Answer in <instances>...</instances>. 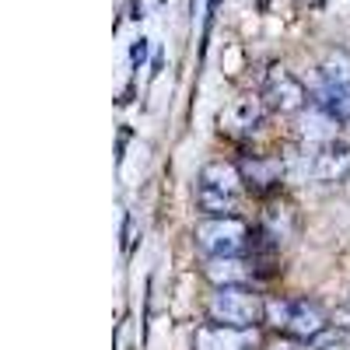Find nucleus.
Listing matches in <instances>:
<instances>
[{
	"label": "nucleus",
	"mask_w": 350,
	"mask_h": 350,
	"mask_svg": "<svg viewBox=\"0 0 350 350\" xmlns=\"http://www.w3.org/2000/svg\"><path fill=\"white\" fill-rule=\"evenodd\" d=\"M262 98H239L235 105H231L228 112H224V123L231 126V130H256V123L262 120Z\"/></svg>",
	"instance_id": "nucleus-12"
},
{
	"label": "nucleus",
	"mask_w": 350,
	"mask_h": 350,
	"mask_svg": "<svg viewBox=\"0 0 350 350\" xmlns=\"http://www.w3.org/2000/svg\"><path fill=\"white\" fill-rule=\"evenodd\" d=\"M259 98H262V105H267L270 112H280V116L301 112V109L312 102V95L305 92V84L291 74L287 67H270L267 81H262Z\"/></svg>",
	"instance_id": "nucleus-3"
},
{
	"label": "nucleus",
	"mask_w": 350,
	"mask_h": 350,
	"mask_svg": "<svg viewBox=\"0 0 350 350\" xmlns=\"http://www.w3.org/2000/svg\"><path fill=\"white\" fill-rule=\"evenodd\" d=\"M196 211H203L207 217H239V214H235V211H239V200L196 183Z\"/></svg>",
	"instance_id": "nucleus-11"
},
{
	"label": "nucleus",
	"mask_w": 350,
	"mask_h": 350,
	"mask_svg": "<svg viewBox=\"0 0 350 350\" xmlns=\"http://www.w3.org/2000/svg\"><path fill=\"white\" fill-rule=\"evenodd\" d=\"M329 326H333V319H329L323 308H319L315 301H308V298H295V312H291L287 336H298V340L312 343L315 336H323Z\"/></svg>",
	"instance_id": "nucleus-9"
},
{
	"label": "nucleus",
	"mask_w": 350,
	"mask_h": 350,
	"mask_svg": "<svg viewBox=\"0 0 350 350\" xmlns=\"http://www.w3.org/2000/svg\"><path fill=\"white\" fill-rule=\"evenodd\" d=\"M239 172H242V183L245 189L259 193V196H267L280 186L284 179V165L280 158H242L239 161Z\"/></svg>",
	"instance_id": "nucleus-8"
},
{
	"label": "nucleus",
	"mask_w": 350,
	"mask_h": 350,
	"mask_svg": "<svg viewBox=\"0 0 350 350\" xmlns=\"http://www.w3.org/2000/svg\"><path fill=\"white\" fill-rule=\"evenodd\" d=\"M252 231L242 217H207L196 224V245L207 259L217 256H245V249L252 245Z\"/></svg>",
	"instance_id": "nucleus-2"
},
{
	"label": "nucleus",
	"mask_w": 350,
	"mask_h": 350,
	"mask_svg": "<svg viewBox=\"0 0 350 350\" xmlns=\"http://www.w3.org/2000/svg\"><path fill=\"white\" fill-rule=\"evenodd\" d=\"M256 343L252 329H235L221 323H203L193 329V350H249Z\"/></svg>",
	"instance_id": "nucleus-4"
},
{
	"label": "nucleus",
	"mask_w": 350,
	"mask_h": 350,
	"mask_svg": "<svg viewBox=\"0 0 350 350\" xmlns=\"http://www.w3.org/2000/svg\"><path fill=\"white\" fill-rule=\"evenodd\" d=\"M329 319H333V326H336V329H350V305L336 308V312H333Z\"/></svg>",
	"instance_id": "nucleus-17"
},
{
	"label": "nucleus",
	"mask_w": 350,
	"mask_h": 350,
	"mask_svg": "<svg viewBox=\"0 0 350 350\" xmlns=\"http://www.w3.org/2000/svg\"><path fill=\"white\" fill-rule=\"evenodd\" d=\"M308 172H312L315 183H347L350 179V148L343 140L323 144V148L315 151Z\"/></svg>",
	"instance_id": "nucleus-5"
},
{
	"label": "nucleus",
	"mask_w": 350,
	"mask_h": 350,
	"mask_svg": "<svg viewBox=\"0 0 350 350\" xmlns=\"http://www.w3.org/2000/svg\"><path fill=\"white\" fill-rule=\"evenodd\" d=\"M211 323L235 326V329H256L267 315V298L256 295L249 284L242 287H214V295L207 301Z\"/></svg>",
	"instance_id": "nucleus-1"
},
{
	"label": "nucleus",
	"mask_w": 350,
	"mask_h": 350,
	"mask_svg": "<svg viewBox=\"0 0 350 350\" xmlns=\"http://www.w3.org/2000/svg\"><path fill=\"white\" fill-rule=\"evenodd\" d=\"M308 95H312V105L323 109L326 116H333L336 123H350V84H336V81H326L319 74Z\"/></svg>",
	"instance_id": "nucleus-7"
},
{
	"label": "nucleus",
	"mask_w": 350,
	"mask_h": 350,
	"mask_svg": "<svg viewBox=\"0 0 350 350\" xmlns=\"http://www.w3.org/2000/svg\"><path fill=\"white\" fill-rule=\"evenodd\" d=\"M312 343H305V340H298V336H291V340H273L267 350H308Z\"/></svg>",
	"instance_id": "nucleus-16"
},
{
	"label": "nucleus",
	"mask_w": 350,
	"mask_h": 350,
	"mask_svg": "<svg viewBox=\"0 0 350 350\" xmlns=\"http://www.w3.org/2000/svg\"><path fill=\"white\" fill-rule=\"evenodd\" d=\"M203 277L214 287H242L256 277V259L245 256H217L203 262Z\"/></svg>",
	"instance_id": "nucleus-6"
},
{
	"label": "nucleus",
	"mask_w": 350,
	"mask_h": 350,
	"mask_svg": "<svg viewBox=\"0 0 350 350\" xmlns=\"http://www.w3.org/2000/svg\"><path fill=\"white\" fill-rule=\"evenodd\" d=\"M326 81H336V84H350V53L347 49H329L323 67H319Z\"/></svg>",
	"instance_id": "nucleus-13"
},
{
	"label": "nucleus",
	"mask_w": 350,
	"mask_h": 350,
	"mask_svg": "<svg viewBox=\"0 0 350 350\" xmlns=\"http://www.w3.org/2000/svg\"><path fill=\"white\" fill-rule=\"evenodd\" d=\"M130 11H133L130 18H133V21H140V18H144V0H133V4H130Z\"/></svg>",
	"instance_id": "nucleus-18"
},
{
	"label": "nucleus",
	"mask_w": 350,
	"mask_h": 350,
	"mask_svg": "<svg viewBox=\"0 0 350 350\" xmlns=\"http://www.w3.org/2000/svg\"><path fill=\"white\" fill-rule=\"evenodd\" d=\"M291 312H295V301H287V298H267V315H262V323H270L273 329H284L287 333Z\"/></svg>",
	"instance_id": "nucleus-14"
},
{
	"label": "nucleus",
	"mask_w": 350,
	"mask_h": 350,
	"mask_svg": "<svg viewBox=\"0 0 350 350\" xmlns=\"http://www.w3.org/2000/svg\"><path fill=\"white\" fill-rule=\"evenodd\" d=\"M196 183L200 186H211V189H217L224 196H235V200H242V189H245L239 165H231V161H211V165H203Z\"/></svg>",
	"instance_id": "nucleus-10"
},
{
	"label": "nucleus",
	"mask_w": 350,
	"mask_h": 350,
	"mask_svg": "<svg viewBox=\"0 0 350 350\" xmlns=\"http://www.w3.org/2000/svg\"><path fill=\"white\" fill-rule=\"evenodd\" d=\"M144 60H148V39H137V42L130 46V67L137 70Z\"/></svg>",
	"instance_id": "nucleus-15"
}]
</instances>
